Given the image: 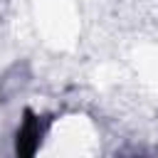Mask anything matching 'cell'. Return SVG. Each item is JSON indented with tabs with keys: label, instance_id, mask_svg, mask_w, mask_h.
Segmentation results:
<instances>
[{
	"label": "cell",
	"instance_id": "cell-1",
	"mask_svg": "<svg viewBox=\"0 0 158 158\" xmlns=\"http://www.w3.org/2000/svg\"><path fill=\"white\" fill-rule=\"evenodd\" d=\"M42 141V121L32 111H25V121L17 131V158H35Z\"/></svg>",
	"mask_w": 158,
	"mask_h": 158
},
{
	"label": "cell",
	"instance_id": "cell-2",
	"mask_svg": "<svg viewBox=\"0 0 158 158\" xmlns=\"http://www.w3.org/2000/svg\"><path fill=\"white\" fill-rule=\"evenodd\" d=\"M133 158H143V156H133Z\"/></svg>",
	"mask_w": 158,
	"mask_h": 158
}]
</instances>
